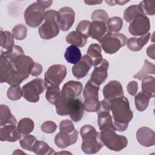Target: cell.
Here are the masks:
<instances>
[{"label": "cell", "mask_w": 155, "mask_h": 155, "mask_svg": "<svg viewBox=\"0 0 155 155\" xmlns=\"http://www.w3.org/2000/svg\"><path fill=\"white\" fill-rule=\"evenodd\" d=\"M127 39L122 33L108 32L99 42L105 53L114 54L126 44Z\"/></svg>", "instance_id": "5b68a950"}, {"label": "cell", "mask_w": 155, "mask_h": 155, "mask_svg": "<svg viewBox=\"0 0 155 155\" xmlns=\"http://www.w3.org/2000/svg\"><path fill=\"white\" fill-rule=\"evenodd\" d=\"M21 134L15 125H7L1 127L0 140L2 142H16L20 139Z\"/></svg>", "instance_id": "ac0fdd59"}, {"label": "cell", "mask_w": 155, "mask_h": 155, "mask_svg": "<svg viewBox=\"0 0 155 155\" xmlns=\"http://www.w3.org/2000/svg\"><path fill=\"white\" fill-rule=\"evenodd\" d=\"M150 29L149 18L145 15L139 16L134 19L128 27L130 33L133 36H143L147 34Z\"/></svg>", "instance_id": "8fae6325"}, {"label": "cell", "mask_w": 155, "mask_h": 155, "mask_svg": "<svg viewBox=\"0 0 155 155\" xmlns=\"http://www.w3.org/2000/svg\"><path fill=\"white\" fill-rule=\"evenodd\" d=\"M150 97L142 91H140L134 97V104L136 109L139 111L145 110L149 104Z\"/></svg>", "instance_id": "1f68e13d"}, {"label": "cell", "mask_w": 155, "mask_h": 155, "mask_svg": "<svg viewBox=\"0 0 155 155\" xmlns=\"http://www.w3.org/2000/svg\"><path fill=\"white\" fill-rule=\"evenodd\" d=\"M87 55H88L92 60L93 65L94 67L97 66L103 59L101 53V48L97 44H91L88 47Z\"/></svg>", "instance_id": "d4e9b609"}, {"label": "cell", "mask_w": 155, "mask_h": 155, "mask_svg": "<svg viewBox=\"0 0 155 155\" xmlns=\"http://www.w3.org/2000/svg\"><path fill=\"white\" fill-rule=\"evenodd\" d=\"M40 4H41L45 8H48L51 6L53 1H38Z\"/></svg>", "instance_id": "c3c4849f"}, {"label": "cell", "mask_w": 155, "mask_h": 155, "mask_svg": "<svg viewBox=\"0 0 155 155\" xmlns=\"http://www.w3.org/2000/svg\"><path fill=\"white\" fill-rule=\"evenodd\" d=\"M13 35L8 31L1 30V46L5 51L12 49L14 45Z\"/></svg>", "instance_id": "d6a6232c"}, {"label": "cell", "mask_w": 155, "mask_h": 155, "mask_svg": "<svg viewBox=\"0 0 155 155\" xmlns=\"http://www.w3.org/2000/svg\"><path fill=\"white\" fill-rule=\"evenodd\" d=\"M129 1H114V4H115L116 3L119 4V5H123L124 4L128 2Z\"/></svg>", "instance_id": "f907efd6"}, {"label": "cell", "mask_w": 155, "mask_h": 155, "mask_svg": "<svg viewBox=\"0 0 155 155\" xmlns=\"http://www.w3.org/2000/svg\"><path fill=\"white\" fill-rule=\"evenodd\" d=\"M45 12V8L38 1L32 3L24 12L26 24L30 27H38L44 19Z\"/></svg>", "instance_id": "52a82bcc"}, {"label": "cell", "mask_w": 155, "mask_h": 155, "mask_svg": "<svg viewBox=\"0 0 155 155\" xmlns=\"http://www.w3.org/2000/svg\"><path fill=\"white\" fill-rule=\"evenodd\" d=\"M96 112L98 115L97 124L101 131L107 128H111L116 130L113 125V118L110 114V104L108 101L104 99L101 101L100 107Z\"/></svg>", "instance_id": "30bf717a"}, {"label": "cell", "mask_w": 155, "mask_h": 155, "mask_svg": "<svg viewBox=\"0 0 155 155\" xmlns=\"http://www.w3.org/2000/svg\"><path fill=\"white\" fill-rule=\"evenodd\" d=\"M116 130L111 128L101 131V139L105 147L111 150L119 151L125 148L128 144L127 138L124 136L117 134Z\"/></svg>", "instance_id": "277c9868"}, {"label": "cell", "mask_w": 155, "mask_h": 155, "mask_svg": "<svg viewBox=\"0 0 155 155\" xmlns=\"http://www.w3.org/2000/svg\"><path fill=\"white\" fill-rule=\"evenodd\" d=\"M108 101L115 130L120 132L125 131L133 117L128 99L122 96Z\"/></svg>", "instance_id": "6da1fadb"}, {"label": "cell", "mask_w": 155, "mask_h": 155, "mask_svg": "<svg viewBox=\"0 0 155 155\" xmlns=\"http://www.w3.org/2000/svg\"><path fill=\"white\" fill-rule=\"evenodd\" d=\"M46 88V99L50 104L54 105L56 100L61 94L59 87L58 86H48Z\"/></svg>", "instance_id": "d590c367"}, {"label": "cell", "mask_w": 155, "mask_h": 155, "mask_svg": "<svg viewBox=\"0 0 155 155\" xmlns=\"http://www.w3.org/2000/svg\"><path fill=\"white\" fill-rule=\"evenodd\" d=\"M92 65V60L88 55L85 54L78 63L73 66L71 69L72 73L78 79H82L87 75Z\"/></svg>", "instance_id": "5bb4252c"}, {"label": "cell", "mask_w": 155, "mask_h": 155, "mask_svg": "<svg viewBox=\"0 0 155 155\" xmlns=\"http://www.w3.org/2000/svg\"><path fill=\"white\" fill-rule=\"evenodd\" d=\"M102 92L104 99L107 101L124 96V94L121 84L117 81H110L104 86Z\"/></svg>", "instance_id": "9a60e30c"}, {"label": "cell", "mask_w": 155, "mask_h": 155, "mask_svg": "<svg viewBox=\"0 0 155 155\" xmlns=\"http://www.w3.org/2000/svg\"><path fill=\"white\" fill-rule=\"evenodd\" d=\"M99 86L94 85L90 80L86 83L83 91L84 110L87 112H96L101 102L99 101Z\"/></svg>", "instance_id": "8992f818"}, {"label": "cell", "mask_w": 155, "mask_h": 155, "mask_svg": "<svg viewBox=\"0 0 155 155\" xmlns=\"http://www.w3.org/2000/svg\"><path fill=\"white\" fill-rule=\"evenodd\" d=\"M88 38L84 36L77 31L70 32L66 36L67 43L75 45L78 47H83L85 45Z\"/></svg>", "instance_id": "cb8c5ba5"}, {"label": "cell", "mask_w": 155, "mask_h": 155, "mask_svg": "<svg viewBox=\"0 0 155 155\" xmlns=\"http://www.w3.org/2000/svg\"><path fill=\"white\" fill-rule=\"evenodd\" d=\"M128 93L131 96H135L138 90V84L136 81H132L130 82L127 87Z\"/></svg>", "instance_id": "f6af8a7d"}, {"label": "cell", "mask_w": 155, "mask_h": 155, "mask_svg": "<svg viewBox=\"0 0 155 155\" xmlns=\"http://www.w3.org/2000/svg\"><path fill=\"white\" fill-rule=\"evenodd\" d=\"M64 58L68 63L75 64L78 63L82 58L81 50L78 47L71 45L66 48Z\"/></svg>", "instance_id": "4316f807"}, {"label": "cell", "mask_w": 155, "mask_h": 155, "mask_svg": "<svg viewBox=\"0 0 155 155\" xmlns=\"http://www.w3.org/2000/svg\"><path fill=\"white\" fill-rule=\"evenodd\" d=\"M58 12L50 10L45 12L44 22L39 28L38 33L43 39H50L56 37L59 33V26L58 22Z\"/></svg>", "instance_id": "3957f363"}, {"label": "cell", "mask_w": 155, "mask_h": 155, "mask_svg": "<svg viewBox=\"0 0 155 155\" xmlns=\"http://www.w3.org/2000/svg\"><path fill=\"white\" fill-rule=\"evenodd\" d=\"M35 124L33 121L28 117L21 119L18 124V130L21 134L26 135L32 132Z\"/></svg>", "instance_id": "4dcf8cb0"}, {"label": "cell", "mask_w": 155, "mask_h": 155, "mask_svg": "<svg viewBox=\"0 0 155 155\" xmlns=\"http://www.w3.org/2000/svg\"><path fill=\"white\" fill-rule=\"evenodd\" d=\"M84 104L79 99H74L70 113V117L73 121L79 122L84 115Z\"/></svg>", "instance_id": "83f0119b"}, {"label": "cell", "mask_w": 155, "mask_h": 155, "mask_svg": "<svg viewBox=\"0 0 155 155\" xmlns=\"http://www.w3.org/2000/svg\"><path fill=\"white\" fill-rule=\"evenodd\" d=\"M74 99L66 97L61 93L54 104L56 113L60 116L70 115Z\"/></svg>", "instance_id": "ffe728a7"}, {"label": "cell", "mask_w": 155, "mask_h": 155, "mask_svg": "<svg viewBox=\"0 0 155 155\" xmlns=\"http://www.w3.org/2000/svg\"><path fill=\"white\" fill-rule=\"evenodd\" d=\"M7 97L12 101L19 99L23 96L22 90L19 85L11 86L7 90Z\"/></svg>", "instance_id": "ab89813d"}, {"label": "cell", "mask_w": 155, "mask_h": 155, "mask_svg": "<svg viewBox=\"0 0 155 155\" xmlns=\"http://www.w3.org/2000/svg\"><path fill=\"white\" fill-rule=\"evenodd\" d=\"M143 10L144 15H154L155 13V1H143L138 4Z\"/></svg>", "instance_id": "f35d334b"}, {"label": "cell", "mask_w": 155, "mask_h": 155, "mask_svg": "<svg viewBox=\"0 0 155 155\" xmlns=\"http://www.w3.org/2000/svg\"><path fill=\"white\" fill-rule=\"evenodd\" d=\"M142 91L150 98L154 97L155 79L151 76H145L142 79Z\"/></svg>", "instance_id": "484cf974"}, {"label": "cell", "mask_w": 155, "mask_h": 155, "mask_svg": "<svg viewBox=\"0 0 155 155\" xmlns=\"http://www.w3.org/2000/svg\"><path fill=\"white\" fill-rule=\"evenodd\" d=\"M75 13L73 8L69 7H64L58 12V22L59 28L62 31H68L74 24Z\"/></svg>", "instance_id": "7c38bea8"}, {"label": "cell", "mask_w": 155, "mask_h": 155, "mask_svg": "<svg viewBox=\"0 0 155 155\" xmlns=\"http://www.w3.org/2000/svg\"><path fill=\"white\" fill-rule=\"evenodd\" d=\"M138 142L142 146L149 147L155 144V134L153 130L148 127H143L139 128L136 133Z\"/></svg>", "instance_id": "e0dca14e"}, {"label": "cell", "mask_w": 155, "mask_h": 155, "mask_svg": "<svg viewBox=\"0 0 155 155\" xmlns=\"http://www.w3.org/2000/svg\"><path fill=\"white\" fill-rule=\"evenodd\" d=\"M17 124V120L12 114L8 106L1 104L0 105V125L1 127L7 125H15Z\"/></svg>", "instance_id": "603a6c76"}, {"label": "cell", "mask_w": 155, "mask_h": 155, "mask_svg": "<svg viewBox=\"0 0 155 155\" xmlns=\"http://www.w3.org/2000/svg\"><path fill=\"white\" fill-rule=\"evenodd\" d=\"M57 128L56 124L50 120L45 121L41 125V130L43 132L48 134H51L54 133Z\"/></svg>", "instance_id": "ee69618b"}, {"label": "cell", "mask_w": 155, "mask_h": 155, "mask_svg": "<svg viewBox=\"0 0 155 155\" xmlns=\"http://www.w3.org/2000/svg\"><path fill=\"white\" fill-rule=\"evenodd\" d=\"M145 15L142 9L139 5H133L124 10V19L127 22H131L136 18Z\"/></svg>", "instance_id": "f1b7e54d"}, {"label": "cell", "mask_w": 155, "mask_h": 155, "mask_svg": "<svg viewBox=\"0 0 155 155\" xmlns=\"http://www.w3.org/2000/svg\"><path fill=\"white\" fill-rule=\"evenodd\" d=\"M84 2L89 5H95V4H99L102 2V1H85Z\"/></svg>", "instance_id": "681fc988"}, {"label": "cell", "mask_w": 155, "mask_h": 155, "mask_svg": "<svg viewBox=\"0 0 155 155\" xmlns=\"http://www.w3.org/2000/svg\"><path fill=\"white\" fill-rule=\"evenodd\" d=\"M33 151L38 155H51L55 154L54 150L48 145L41 140H36L33 147Z\"/></svg>", "instance_id": "f546056e"}, {"label": "cell", "mask_w": 155, "mask_h": 155, "mask_svg": "<svg viewBox=\"0 0 155 155\" xmlns=\"http://www.w3.org/2000/svg\"><path fill=\"white\" fill-rule=\"evenodd\" d=\"M82 87V84L80 82L70 81L63 85L61 93L69 98L75 99L81 94Z\"/></svg>", "instance_id": "d6986e66"}, {"label": "cell", "mask_w": 155, "mask_h": 155, "mask_svg": "<svg viewBox=\"0 0 155 155\" xmlns=\"http://www.w3.org/2000/svg\"><path fill=\"white\" fill-rule=\"evenodd\" d=\"M27 27L22 24H18L12 29V35L14 39L19 41L24 39L27 36Z\"/></svg>", "instance_id": "74e56055"}, {"label": "cell", "mask_w": 155, "mask_h": 155, "mask_svg": "<svg viewBox=\"0 0 155 155\" xmlns=\"http://www.w3.org/2000/svg\"><path fill=\"white\" fill-rule=\"evenodd\" d=\"M45 88V81L41 78H36L23 85V97L30 102H37L39 100V95Z\"/></svg>", "instance_id": "ba28073f"}, {"label": "cell", "mask_w": 155, "mask_h": 155, "mask_svg": "<svg viewBox=\"0 0 155 155\" xmlns=\"http://www.w3.org/2000/svg\"><path fill=\"white\" fill-rule=\"evenodd\" d=\"M91 18L93 21H101V22H105L106 24L109 19L108 13L104 10H102V9L95 10L92 13Z\"/></svg>", "instance_id": "60d3db41"}, {"label": "cell", "mask_w": 155, "mask_h": 155, "mask_svg": "<svg viewBox=\"0 0 155 155\" xmlns=\"http://www.w3.org/2000/svg\"><path fill=\"white\" fill-rule=\"evenodd\" d=\"M147 55L153 59H154V44H153L147 48Z\"/></svg>", "instance_id": "7dc6e473"}, {"label": "cell", "mask_w": 155, "mask_h": 155, "mask_svg": "<svg viewBox=\"0 0 155 155\" xmlns=\"http://www.w3.org/2000/svg\"><path fill=\"white\" fill-rule=\"evenodd\" d=\"M154 68L155 66L153 64L150 62L147 59H145L144 61L143 67L138 73L133 76V78L137 79L138 80H141L144 76H147L150 74H154Z\"/></svg>", "instance_id": "836d02e7"}, {"label": "cell", "mask_w": 155, "mask_h": 155, "mask_svg": "<svg viewBox=\"0 0 155 155\" xmlns=\"http://www.w3.org/2000/svg\"><path fill=\"white\" fill-rule=\"evenodd\" d=\"M150 37V33L142 36L140 38L133 37L127 40L126 44L128 48L133 51H138L140 50L143 47L147 44Z\"/></svg>", "instance_id": "7402d4cb"}, {"label": "cell", "mask_w": 155, "mask_h": 155, "mask_svg": "<svg viewBox=\"0 0 155 155\" xmlns=\"http://www.w3.org/2000/svg\"><path fill=\"white\" fill-rule=\"evenodd\" d=\"M91 22L87 20H83L79 22L78 26L76 27V31L84 36L88 38L89 36V28Z\"/></svg>", "instance_id": "b9f144b4"}, {"label": "cell", "mask_w": 155, "mask_h": 155, "mask_svg": "<svg viewBox=\"0 0 155 155\" xmlns=\"http://www.w3.org/2000/svg\"><path fill=\"white\" fill-rule=\"evenodd\" d=\"M107 31L106 23L94 21L91 22L89 28V36L98 41L105 35Z\"/></svg>", "instance_id": "44dd1931"}, {"label": "cell", "mask_w": 155, "mask_h": 155, "mask_svg": "<svg viewBox=\"0 0 155 155\" xmlns=\"http://www.w3.org/2000/svg\"><path fill=\"white\" fill-rule=\"evenodd\" d=\"M82 139L81 149L85 154H91L97 153L104 144L101 139L100 133L90 125H84L80 129Z\"/></svg>", "instance_id": "7a4b0ae2"}, {"label": "cell", "mask_w": 155, "mask_h": 155, "mask_svg": "<svg viewBox=\"0 0 155 155\" xmlns=\"http://www.w3.org/2000/svg\"><path fill=\"white\" fill-rule=\"evenodd\" d=\"M123 26L122 18L118 16H114L109 18L107 22V28L110 32L117 33L119 31Z\"/></svg>", "instance_id": "e575fe53"}, {"label": "cell", "mask_w": 155, "mask_h": 155, "mask_svg": "<svg viewBox=\"0 0 155 155\" xmlns=\"http://www.w3.org/2000/svg\"><path fill=\"white\" fill-rule=\"evenodd\" d=\"M108 61L103 59L97 66L94 67V68L91 74L90 81L94 85L99 86L106 80L108 76Z\"/></svg>", "instance_id": "4fadbf2b"}, {"label": "cell", "mask_w": 155, "mask_h": 155, "mask_svg": "<svg viewBox=\"0 0 155 155\" xmlns=\"http://www.w3.org/2000/svg\"><path fill=\"white\" fill-rule=\"evenodd\" d=\"M42 71V65L39 63L35 62L31 68L30 74L33 76H38L41 74Z\"/></svg>", "instance_id": "bcb514c9"}, {"label": "cell", "mask_w": 155, "mask_h": 155, "mask_svg": "<svg viewBox=\"0 0 155 155\" xmlns=\"http://www.w3.org/2000/svg\"><path fill=\"white\" fill-rule=\"evenodd\" d=\"M25 154V153H24V152H22V151H21L20 150H16L15 151H14L13 153V154Z\"/></svg>", "instance_id": "816d5d0a"}, {"label": "cell", "mask_w": 155, "mask_h": 155, "mask_svg": "<svg viewBox=\"0 0 155 155\" xmlns=\"http://www.w3.org/2000/svg\"><path fill=\"white\" fill-rule=\"evenodd\" d=\"M78 138V133L76 130L71 133H58L54 137V143L60 148L64 149L75 143Z\"/></svg>", "instance_id": "2e32d148"}, {"label": "cell", "mask_w": 155, "mask_h": 155, "mask_svg": "<svg viewBox=\"0 0 155 155\" xmlns=\"http://www.w3.org/2000/svg\"><path fill=\"white\" fill-rule=\"evenodd\" d=\"M76 129L72 121L65 119L62 120L59 124V131L62 133H71Z\"/></svg>", "instance_id": "7bdbcfd3"}, {"label": "cell", "mask_w": 155, "mask_h": 155, "mask_svg": "<svg viewBox=\"0 0 155 155\" xmlns=\"http://www.w3.org/2000/svg\"><path fill=\"white\" fill-rule=\"evenodd\" d=\"M36 140L37 139L34 136L28 134L21 136L19 139V143L24 150L31 151H33V145Z\"/></svg>", "instance_id": "8d00e7d4"}, {"label": "cell", "mask_w": 155, "mask_h": 155, "mask_svg": "<svg viewBox=\"0 0 155 155\" xmlns=\"http://www.w3.org/2000/svg\"><path fill=\"white\" fill-rule=\"evenodd\" d=\"M67 74L65 65L55 64L50 66L45 73L44 81L47 87L59 86Z\"/></svg>", "instance_id": "9c48e42d"}]
</instances>
